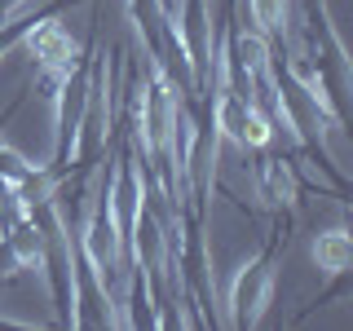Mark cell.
I'll return each instance as SVG.
<instances>
[{
	"label": "cell",
	"mask_w": 353,
	"mask_h": 331,
	"mask_svg": "<svg viewBox=\"0 0 353 331\" xmlns=\"http://www.w3.org/2000/svg\"><path fill=\"white\" fill-rule=\"evenodd\" d=\"M279 292V265L270 252H248L225 279H216V309H225V327H261Z\"/></svg>",
	"instance_id": "cell-1"
},
{
	"label": "cell",
	"mask_w": 353,
	"mask_h": 331,
	"mask_svg": "<svg viewBox=\"0 0 353 331\" xmlns=\"http://www.w3.org/2000/svg\"><path fill=\"white\" fill-rule=\"evenodd\" d=\"M18 49L31 58L36 75H71L88 53L58 14H44L36 22H27V27L18 31Z\"/></svg>",
	"instance_id": "cell-2"
},
{
	"label": "cell",
	"mask_w": 353,
	"mask_h": 331,
	"mask_svg": "<svg viewBox=\"0 0 353 331\" xmlns=\"http://www.w3.org/2000/svg\"><path fill=\"white\" fill-rule=\"evenodd\" d=\"M256 163H252V190L270 212H296L301 208V172H296V159H287L279 150H252Z\"/></svg>",
	"instance_id": "cell-3"
},
{
	"label": "cell",
	"mask_w": 353,
	"mask_h": 331,
	"mask_svg": "<svg viewBox=\"0 0 353 331\" xmlns=\"http://www.w3.org/2000/svg\"><path fill=\"white\" fill-rule=\"evenodd\" d=\"M314 265L323 279H340V274H349L353 265V234L345 221H336V225L318 230L314 234Z\"/></svg>",
	"instance_id": "cell-4"
},
{
	"label": "cell",
	"mask_w": 353,
	"mask_h": 331,
	"mask_svg": "<svg viewBox=\"0 0 353 331\" xmlns=\"http://www.w3.org/2000/svg\"><path fill=\"white\" fill-rule=\"evenodd\" d=\"M248 18L270 44H283L292 36L296 18H292V0H248Z\"/></svg>",
	"instance_id": "cell-5"
}]
</instances>
